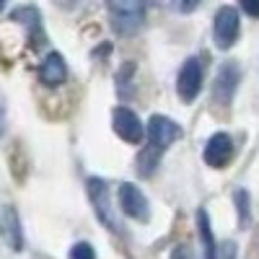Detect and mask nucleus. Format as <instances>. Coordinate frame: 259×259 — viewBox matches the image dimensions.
I'll use <instances>...</instances> for the list:
<instances>
[{
  "label": "nucleus",
  "mask_w": 259,
  "mask_h": 259,
  "mask_svg": "<svg viewBox=\"0 0 259 259\" xmlns=\"http://www.w3.org/2000/svg\"><path fill=\"white\" fill-rule=\"evenodd\" d=\"M112 127H114V133L124 143H130V145H138L145 138L143 122L138 119V114L133 109H127V106H114V112H112Z\"/></svg>",
  "instance_id": "6"
},
{
  "label": "nucleus",
  "mask_w": 259,
  "mask_h": 259,
  "mask_svg": "<svg viewBox=\"0 0 259 259\" xmlns=\"http://www.w3.org/2000/svg\"><path fill=\"white\" fill-rule=\"evenodd\" d=\"M119 205H122V212L130 215L133 221H140L145 223L148 221V200H145V194L140 192L138 184L133 182H122L119 184Z\"/></svg>",
  "instance_id": "9"
},
{
  "label": "nucleus",
  "mask_w": 259,
  "mask_h": 259,
  "mask_svg": "<svg viewBox=\"0 0 259 259\" xmlns=\"http://www.w3.org/2000/svg\"><path fill=\"white\" fill-rule=\"evenodd\" d=\"M0 239L6 241V246L11 251H24L26 241H24V226L13 205H3L0 207Z\"/></svg>",
  "instance_id": "8"
},
{
  "label": "nucleus",
  "mask_w": 259,
  "mask_h": 259,
  "mask_svg": "<svg viewBox=\"0 0 259 259\" xmlns=\"http://www.w3.org/2000/svg\"><path fill=\"white\" fill-rule=\"evenodd\" d=\"M80 3V0H55V6H60V8H75Z\"/></svg>",
  "instance_id": "21"
},
{
  "label": "nucleus",
  "mask_w": 259,
  "mask_h": 259,
  "mask_svg": "<svg viewBox=\"0 0 259 259\" xmlns=\"http://www.w3.org/2000/svg\"><path fill=\"white\" fill-rule=\"evenodd\" d=\"M231 156H233V143H231V135L226 133H215L210 135L207 145H205V163L210 168H226L231 163Z\"/></svg>",
  "instance_id": "10"
},
{
  "label": "nucleus",
  "mask_w": 259,
  "mask_h": 259,
  "mask_svg": "<svg viewBox=\"0 0 259 259\" xmlns=\"http://www.w3.org/2000/svg\"><path fill=\"white\" fill-rule=\"evenodd\" d=\"M202 91V62L197 57H189L182 70H179V78H177V94L184 104H192L194 99L200 96Z\"/></svg>",
  "instance_id": "4"
},
{
  "label": "nucleus",
  "mask_w": 259,
  "mask_h": 259,
  "mask_svg": "<svg viewBox=\"0 0 259 259\" xmlns=\"http://www.w3.org/2000/svg\"><path fill=\"white\" fill-rule=\"evenodd\" d=\"M161 153H163V150L148 145L143 153L138 156V171H140L143 177H150V174L156 171V166H158V161H161Z\"/></svg>",
  "instance_id": "14"
},
{
  "label": "nucleus",
  "mask_w": 259,
  "mask_h": 259,
  "mask_svg": "<svg viewBox=\"0 0 259 259\" xmlns=\"http://www.w3.org/2000/svg\"><path fill=\"white\" fill-rule=\"evenodd\" d=\"M239 65L236 62H223L221 68H218V75H215V80H212V99H215V104H221V106H228L231 104V99H233V94H236V89H239Z\"/></svg>",
  "instance_id": "7"
},
{
  "label": "nucleus",
  "mask_w": 259,
  "mask_h": 259,
  "mask_svg": "<svg viewBox=\"0 0 259 259\" xmlns=\"http://www.w3.org/2000/svg\"><path fill=\"white\" fill-rule=\"evenodd\" d=\"M117 34H135L145 21V0H104Z\"/></svg>",
  "instance_id": "1"
},
{
  "label": "nucleus",
  "mask_w": 259,
  "mask_h": 259,
  "mask_svg": "<svg viewBox=\"0 0 259 259\" xmlns=\"http://www.w3.org/2000/svg\"><path fill=\"white\" fill-rule=\"evenodd\" d=\"M145 135H148V145H153L158 150H166L171 143H177L182 138V127L177 122H171L168 117H163V114H153L148 119Z\"/></svg>",
  "instance_id": "5"
},
{
  "label": "nucleus",
  "mask_w": 259,
  "mask_h": 259,
  "mask_svg": "<svg viewBox=\"0 0 259 259\" xmlns=\"http://www.w3.org/2000/svg\"><path fill=\"white\" fill-rule=\"evenodd\" d=\"M171 259H192V251L187 246H177L174 251H171Z\"/></svg>",
  "instance_id": "20"
},
{
  "label": "nucleus",
  "mask_w": 259,
  "mask_h": 259,
  "mask_svg": "<svg viewBox=\"0 0 259 259\" xmlns=\"http://www.w3.org/2000/svg\"><path fill=\"white\" fill-rule=\"evenodd\" d=\"M85 192H89V200H91V207L96 212V218L101 221L104 228L114 231L117 223H114V215H112V205H109V187L101 177H89L85 179Z\"/></svg>",
  "instance_id": "2"
},
{
  "label": "nucleus",
  "mask_w": 259,
  "mask_h": 259,
  "mask_svg": "<svg viewBox=\"0 0 259 259\" xmlns=\"http://www.w3.org/2000/svg\"><path fill=\"white\" fill-rule=\"evenodd\" d=\"M197 228L202 236V246H205V259H218V249H215V236L210 228V218L205 210H197Z\"/></svg>",
  "instance_id": "13"
},
{
  "label": "nucleus",
  "mask_w": 259,
  "mask_h": 259,
  "mask_svg": "<svg viewBox=\"0 0 259 259\" xmlns=\"http://www.w3.org/2000/svg\"><path fill=\"white\" fill-rule=\"evenodd\" d=\"M244 13H249L251 18H259V0H239Z\"/></svg>",
  "instance_id": "18"
},
{
  "label": "nucleus",
  "mask_w": 259,
  "mask_h": 259,
  "mask_svg": "<svg viewBox=\"0 0 259 259\" xmlns=\"http://www.w3.org/2000/svg\"><path fill=\"white\" fill-rule=\"evenodd\" d=\"M218 259H236V244H223V249H221V256Z\"/></svg>",
  "instance_id": "19"
},
{
  "label": "nucleus",
  "mask_w": 259,
  "mask_h": 259,
  "mask_svg": "<svg viewBox=\"0 0 259 259\" xmlns=\"http://www.w3.org/2000/svg\"><path fill=\"white\" fill-rule=\"evenodd\" d=\"M3 6H6V0H0V11H3Z\"/></svg>",
  "instance_id": "23"
},
{
  "label": "nucleus",
  "mask_w": 259,
  "mask_h": 259,
  "mask_svg": "<svg viewBox=\"0 0 259 259\" xmlns=\"http://www.w3.org/2000/svg\"><path fill=\"white\" fill-rule=\"evenodd\" d=\"M241 24H239V13H236L233 6H223L218 13H215V24H212V36L215 45L221 50H231L239 39Z\"/></svg>",
  "instance_id": "3"
},
{
  "label": "nucleus",
  "mask_w": 259,
  "mask_h": 259,
  "mask_svg": "<svg viewBox=\"0 0 259 259\" xmlns=\"http://www.w3.org/2000/svg\"><path fill=\"white\" fill-rule=\"evenodd\" d=\"M0 135H3V114H0Z\"/></svg>",
  "instance_id": "22"
},
{
  "label": "nucleus",
  "mask_w": 259,
  "mask_h": 259,
  "mask_svg": "<svg viewBox=\"0 0 259 259\" xmlns=\"http://www.w3.org/2000/svg\"><path fill=\"white\" fill-rule=\"evenodd\" d=\"M13 21H21L29 31H31V36H34V45L41 39V16H39V11L36 8H31V6H26V8H18V11H13Z\"/></svg>",
  "instance_id": "12"
},
{
  "label": "nucleus",
  "mask_w": 259,
  "mask_h": 259,
  "mask_svg": "<svg viewBox=\"0 0 259 259\" xmlns=\"http://www.w3.org/2000/svg\"><path fill=\"white\" fill-rule=\"evenodd\" d=\"M200 3H202V0H171V6H174L179 13H192Z\"/></svg>",
  "instance_id": "17"
},
{
  "label": "nucleus",
  "mask_w": 259,
  "mask_h": 259,
  "mask_svg": "<svg viewBox=\"0 0 259 259\" xmlns=\"http://www.w3.org/2000/svg\"><path fill=\"white\" fill-rule=\"evenodd\" d=\"M39 78H41L45 85H50V89H57V85H62L65 80H68V65H65L60 52H50L45 60H41Z\"/></svg>",
  "instance_id": "11"
},
{
  "label": "nucleus",
  "mask_w": 259,
  "mask_h": 259,
  "mask_svg": "<svg viewBox=\"0 0 259 259\" xmlns=\"http://www.w3.org/2000/svg\"><path fill=\"white\" fill-rule=\"evenodd\" d=\"M233 205L239 207V221H241V226H246V221H249V192H246V189H236V192H233Z\"/></svg>",
  "instance_id": "15"
},
{
  "label": "nucleus",
  "mask_w": 259,
  "mask_h": 259,
  "mask_svg": "<svg viewBox=\"0 0 259 259\" xmlns=\"http://www.w3.org/2000/svg\"><path fill=\"white\" fill-rule=\"evenodd\" d=\"M70 259H96V251L89 241H78L70 249Z\"/></svg>",
  "instance_id": "16"
}]
</instances>
